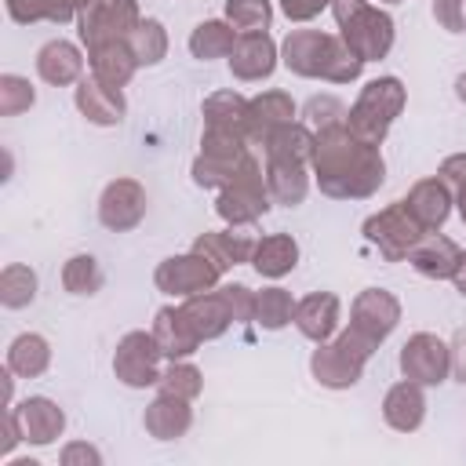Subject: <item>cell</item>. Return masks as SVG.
<instances>
[{
    "label": "cell",
    "instance_id": "cell-1",
    "mask_svg": "<svg viewBox=\"0 0 466 466\" xmlns=\"http://www.w3.org/2000/svg\"><path fill=\"white\" fill-rule=\"evenodd\" d=\"M313 171H317V186L328 197H371L382 186L386 164L379 146L360 142L346 124L317 131V146H313Z\"/></svg>",
    "mask_w": 466,
    "mask_h": 466
},
{
    "label": "cell",
    "instance_id": "cell-2",
    "mask_svg": "<svg viewBox=\"0 0 466 466\" xmlns=\"http://www.w3.org/2000/svg\"><path fill=\"white\" fill-rule=\"evenodd\" d=\"M284 66L299 76H324L331 84H350L360 76V58L346 47L342 36L320 29H295L284 40Z\"/></svg>",
    "mask_w": 466,
    "mask_h": 466
},
{
    "label": "cell",
    "instance_id": "cell-3",
    "mask_svg": "<svg viewBox=\"0 0 466 466\" xmlns=\"http://www.w3.org/2000/svg\"><path fill=\"white\" fill-rule=\"evenodd\" d=\"M400 106H404V84H400L397 76H379V80H371V84L357 95V102L350 106L346 127H350L360 142L379 146V142L386 138L393 116L400 113Z\"/></svg>",
    "mask_w": 466,
    "mask_h": 466
},
{
    "label": "cell",
    "instance_id": "cell-4",
    "mask_svg": "<svg viewBox=\"0 0 466 466\" xmlns=\"http://www.w3.org/2000/svg\"><path fill=\"white\" fill-rule=\"evenodd\" d=\"M266 208H269V186H266L258 164L248 157L244 167H240V175H237L229 186H222L215 211H218L229 226H248V222H255L258 215H266Z\"/></svg>",
    "mask_w": 466,
    "mask_h": 466
},
{
    "label": "cell",
    "instance_id": "cell-5",
    "mask_svg": "<svg viewBox=\"0 0 466 466\" xmlns=\"http://www.w3.org/2000/svg\"><path fill=\"white\" fill-rule=\"evenodd\" d=\"M422 233H426V229L411 218V211L404 208V200L382 208L379 215H371V218L364 222V237H368V240L379 248V255L390 258V262L408 258L411 248L422 240Z\"/></svg>",
    "mask_w": 466,
    "mask_h": 466
},
{
    "label": "cell",
    "instance_id": "cell-6",
    "mask_svg": "<svg viewBox=\"0 0 466 466\" xmlns=\"http://www.w3.org/2000/svg\"><path fill=\"white\" fill-rule=\"evenodd\" d=\"M138 4L135 0H95L87 11H80V40L91 47L127 40L138 25Z\"/></svg>",
    "mask_w": 466,
    "mask_h": 466
},
{
    "label": "cell",
    "instance_id": "cell-7",
    "mask_svg": "<svg viewBox=\"0 0 466 466\" xmlns=\"http://www.w3.org/2000/svg\"><path fill=\"white\" fill-rule=\"evenodd\" d=\"M160 360H164V350L157 346L153 331H149V335H146V331H127V335L120 339V346H116L113 371H116V379H120L124 386H153V382H160V375H164Z\"/></svg>",
    "mask_w": 466,
    "mask_h": 466
},
{
    "label": "cell",
    "instance_id": "cell-8",
    "mask_svg": "<svg viewBox=\"0 0 466 466\" xmlns=\"http://www.w3.org/2000/svg\"><path fill=\"white\" fill-rule=\"evenodd\" d=\"M218 266L211 258H204L197 248L189 255H178V258H167L157 266L153 280L164 295H178V299H189V295H200V291H211L218 284Z\"/></svg>",
    "mask_w": 466,
    "mask_h": 466
},
{
    "label": "cell",
    "instance_id": "cell-9",
    "mask_svg": "<svg viewBox=\"0 0 466 466\" xmlns=\"http://www.w3.org/2000/svg\"><path fill=\"white\" fill-rule=\"evenodd\" d=\"M342 40L346 47L360 58V62H371V58H382L390 47H393V18L371 4H364L357 15H350L342 22Z\"/></svg>",
    "mask_w": 466,
    "mask_h": 466
},
{
    "label": "cell",
    "instance_id": "cell-10",
    "mask_svg": "<svg viewBox=\"0 0 466 466\" xmlns=\"http://www.w3.org/2000/svg\"><path fill=\"white\" fill-rule=\"evenodd\" d=\"M400 371H404V379H411L419 386H437L451 371V350L437 335L419 331L400 350Z\"/></svg>",
    "mask_w": 466,
    "mask_h": 466
},
{
    "label": "cell",
    "instance_id": "cell-11",
    "mask_svg": "<svg viewBox=\"0 0 466 466\" xmlns=\"http://www.w3.org/2000/svg\"><path fill=\"white\" fill-rule=\"evenodd\" d=\"M146 215V189L135 182V178H116L102 189V200H98V218L106 229H135Z\"/></svg>",
    "mask_w": 466,
    "mask_h": 466
},
{
    "label": "cell",
    "instance_id": "cell-12",
    "mask_svg": "<svg viewBox=\"0 0 466 466\" xmlns=\"http://www.w3.org/2000/svg\"><path fill=\"white\" fill-rule=\"evenodd\" d=\"M229 69L237 80H266L277 69V44L269 40V33H240L229 51Z\"/></svg>",
    "mask_w": 466,
    "mask_h": 466
},
{
    "label": "cell",
    "instance_id": "cell-13",
    "mask_svg": "<svg viewBox=\"0 0 466 466\" xmlns=\"http://www.w3.org/2000/svg\"><path fill=\"white\" fill-rule=\"evenodd\" d=\"M397 320H400V302L390 295V291H382V288H368V291H360L357 299H353V328H360V331H368L371 339H386L393 328H397Z\"/></svg>",
    "mask_w": 466,
    "mask_h": 466
},
{
    "label": "cell",
    "instance_id": "cell-14",
    "mask_svg": "<svg viewBox=\"0 0 466 466\" xmlns=\"http://www.w3.org/2000/svg\"><path fill=\"white\" fill-rule=\"evenodd\" d=\"M182 313H186V320H189V328L197 331L200 342H204V339H218V335L233 324V309H229L222 288H218V291L189 295V299L182 302Z\"/></svg>",
    "mask_w": 466,
    "mask_h": 466
},
{
    "label": "cell",
    "instance_id": "cell-15",
    "mask_svg": "<svg viewBox=\"0 0 466 466\" xmlns=\"http://www.w3.org/2000/svg\"><path fill=\"white\" fill-rule=\"evenodd\" d=\"M404 208L411 211V218H415L426 233L441 229L444 218H448V211H451L448 182H444V178H422V182H415L411 193H408V200H404Z\"/></svg>",
    "mask_w": 466,
    "mask_h": 466
},
{
    "label": "cell",
    "instance_id": "cell-16",
    "mask_svg": "<svg viewBox=\"0 0 466 466\" xmlns=\"http://www.w3.org/2000/svg\"><path fill=\"white\" fill-rule=\"evenodd\" d=\"M295 116V102L284 91H262L258 98H248V138L266 142L280 124Z\"/></svg>",
    "mask_w": 466,
    "mask_h": 466
},
{
    "label": "cell",
    "instance_id": "cell-17",
    "mask_svg": "<svg viewBox=\"0 0 466 466\" xmlns=\"http://www.w3.org/2000/svg\"><path fill=\"white\" fill-rule=\"evenodd\" d=\"M339 299L331 291H317V295H306L302 302H295V324L306 339L313 342H328L339 328Z\"/></svg>",
    "mask_w": 466,
    "mask_h": 466
},
{
    "label": "cell",
    "instance_id": "cell-18",
    "mask_svg": "<svg viewBox=\"0 0 466 466\" xmlns=\"http://www.w3.org/2000/svg\"><path fill=\"white\" fill-rule=\"evenodd\" d=\"M76 106H80V113L87 116V120H95V124H120L124 120V95L116 91V87H106L102 80H87V76H80L76 80Z\"/></svg>",
    "mask_w": 466,
    "mask_h": 466
},
{
    "label": "cell",
    "instance_id": "cell-19",
    "mask_svg": "<svg viewBox=\"0 0 466 466\" xmlns=\"http://www.w3.org/2000/svg\"><path fill=\"white\" fill-rule=\"evenodd\" d=\"M459 255H462V251L455 248V240H448V237H441V233H422V240L411 248L408 262H411L422 277L444 280V277H451V273H455Z\"/></svg>",
    "mask_w": 466,
    "mask_h": 466
},
{
    "label": "cell",
    "instance_id": "cell-20",
    "mask_svg": "<svg viewBox=\"0 0 466 466\" xmlns=\"http://www.w3.org/2000/svg\"><path fill=\"white\" fill-rule=\"evenodd\" d=\"M153 339H157V346L164 350V357H171V360L189 357V353L200 346V339H197V331L189 328L182 306H178V309H175V306H164V309L157 313V320H153Z\"/></svg>",
    "mask_w": 466,
    "mask_h": 466
},
{
    "label": "cell",
    "instance_id": "cell-21",
    "mask_svg": "<svg viewBox=\"0 0 466 466\" xmlns=\"http://www.w3.org/2000/svg\"><path fill=\"white\" fill-rule=\"evenodd\" d=\"M382 415H386V422H390L393 430H400V433L419 430V422H422V415H426L422 386L411 382V379L390 386V393H386V400H382Z\"/></svg>",
    "mask_w": 466,
    "mask_h": 466
},
{
    "label": "cell",
    "instance_id": "cell-22",
    "mask_svg": "<svg viewBox=\"0 0 466 466\" xmlns=\"http://www.w3.org/2000/svg\"><path fill=\"white\" fill-rule=\"evenodd\" d=\"M15 415H18V426H22L25 441H33V444H51L66 426L62 408L47 397H29Z\"/></svg>",
    "mask_w": 466,
    "mask_h": 466
},
{
    "label": "cell",
    "instance_id": "cell-23",
    "mask_svg": "<svg viewBox=\"0 0 466 466\" xmlns=\"http://www.w3.org/2000/svg\"><path fill=\"white\" fill-rule=\"evenodd\" d=\"M36 73H40V80L66 87V84H76V80H80L84 58H80V51H76L69 40H51V44H44L40 55H36Z\"/></svg>",
    "mask_w": 466,
    "mask_h": 466
},
{
    "label": "cell",
    "instance_id": "cell-24",
    "mask_svg": "<svg viewBox=\"0 0 466 466\" xmlns=\"http://www.w3.org/2000/svg\"><path fill=\"white\" fill-rule=\"evenodd\" d=\"M87 62H91V76L102 80L106 87H116V91L131 80V73H135V66H138V58L131 55L127 40L91 47V58H87Z\"/></svg>",
    "mask_w": 466,
    "mask_h": 466
},
{
    "label": "cell",
    "instance_id": "cell-25",
    "mask_svg": "<svg viewBox=\"0 0 466 466\" xmlns=\"http://www.w3.org/2000/svg\"><path fill=\"white\" fill-rule=\"evenodd\" d=\"M204 258H211L218 269H229V266H240V262H251V251H255V240L240 229H218V233H204L197 244H193Z\"/></svg>",
    "mask_w": 466,
    "mask_h": 466
},
{
    "label": "cell",
    "instance_id": "cell-26",
    "mask_svg": "<svg viewBox=\"0 0 466 466\" xmlns=\"http://www.w3.org/2000/svg\"><path fill=\"white\" fill-rule=\"evenodd\" d=\"M266 160H295V164H309L313 160V146H317V135H309L306 124H280L266 142Z\"/></svg>",
    "mask_w": 466,
    "mask_h": 466
},
{
    "label": "cell",
    "instance_id": "cell-27",
    "mask_svg": "<svg viewBox=\"0 0 466 466\" xmlns=\"http://www.w3.org/2000/svg\"><path fill=\"white\" fill-rule=\"evenodd\" d=\"M189 400L182 397H171V393H160L149 411H146V430L157 437V441H175L189 430Z\"/></svg>",
    "mask_w": 466,
    "mask_h": 466
},
{
    "label": "cell",
    "instance_id": "cell-28",
    "mask_svg": "<svg viewBox=\"0 0 466 466\" xmlns=\"http://www.w3.org/2000/svg\"><path fill=\"white\" fill-rule=\"evenodd\" d=\"M299 262V244L288 237V233H269L262 240H255V251H251V266L262 273V277H284L291 273Z\"/></svg>",
    "mask_w": 466,
    "mask_h": 466
},
{
    "label": "cell",
    "instance_id": "cell-29",
    "mask_svg": "<svg viewBox=\"0 0 466 466\" xmlns=\"http://www.w3.org/2000/svg\"><path fill=\"white\" fill-rule=\"evenodd\" d=\"M309 368H313L317 382H324V386H335V390H342V386H353V382L360 379V371H364V364L350 360V357H346V353H342L335 342H331V346H324V342H320V350L313 353Z\"/></svg>",
    "mask_w": 466,
    "mask_h": 466
},
{
    "label": "cell",
    "instance_id": "cell-30",
    "mask_svg": "<svg viewBox=\"0 0 466 466\" xmlns=\"http://www.w3.org/2000/svg\"><path fill=\"white\" fill-rule=\"evenodd\" d=\"M266 186H269V197L277 204H302L309 182H306V164H295V160H269L266 164Z\"/></svg>",
    "mask_w": 466,
    "mask_h": 466
},
{
    "label": "cell",
    "instance_id": "cell-31",
    "mask_svg": "<svg viewBox=\"0 0 466 466\" xmlns=\"http://www.w3.org/2000/svg\"><path fill=\"white\" fill-rule=\"evenodd\" d=\"M204 120H208V127L240 131L248 138V98L237 91H215L204 102Z\"/></svg>",
    "mask_w": 466,
    "mask_h": 466
},
{
    "label": "cell",
    "instance_id": "cell-32",
    "mask_svg": "<svg viewBox=\"0 0 466 466\" xmlns=\"http://www.w3.org/2000/svg\"><path fill=\"white\" fill-rule=\"evenodd\" d=\"M237 36H240V33H237L229 22L211 18V22H200V25L189 33V51H193V58H200V62H208V58H222V55L233 51Z\"/></svg>",
    "mask_w": 466,
    "mask_h": 466
},
{
    "label": "cell",
    "instance_id": "cell-33",
    "mask_svg": "<svg viewBox=\"0 0 466 466\" xmlns=\"http://www.w3.org/2000/svg\"><path fill=\"white\" fill-rule=\"evenodd\" d=\"M51 364V350H47V339L44 335H18L15 342H11V350H7V368L15 371V375H25V379H33V375H40L44 368Z\"/></svg>",
    "mask_w": 466,
    "mask_h": 466
},
{
    "label": "cell",
    "instance_id": "cell-34",
    "mask_svg": "<svg viewBox=\"0 0 466 466\" xmlns=\"http://www.w3.org/2000/svg\"><path fill=\"white\" fill-rule=\"evenodd\" d=\"M127 47H131V55L138 58V66H157V62L164 58V51H167V33H164V25H160L157 18H142V22L131 29Z\"/></svg>",
    "mask_w": 466,
    "mask_h": 466
},
{
    "label": "cell",
    "instance_id": "cell-35",
    "mask_svg": "<svg viewBox=\"0 0 466 466\" xmlns=\"http://www.w3.org/2000/svg\"><path fill=\"white\" fill-rule=\"evenodd\" d=\"M33 299H36V273L29 266H22V262L4 266V273H0V302L7 309H22Z\"/></svg>",
    "mask_w": 466,
    "mask_h": 466
},
{
    "label": "cell",
    "instance_id": "cell-36",
    "mask_svg": "<svg viewBox=\"0 0 466 466\" xmlns=\"http://www.w3.org/2000/svg\"><path fill=\"white\" fill-rule=\"evenodd\" d=\"M255 320L266 328V331H277L284 328L288 320H295V302L284 288H262L255 291Z\"/></svg>",
    "mask_w": 466,
    "mask_h": 466
},
{
    "label": "cell",
    "instance_id": "cell-37",
    "mask_svg": "<svg viewBox=\"0 0 466 466\" xmlns=\"http://www.w3.org/2000/svg\"><path fill=\"white\" fill-rule=\"evenodd\" d=\"M226 18L237 33H258L269 25L273 7L269 0H226Z\"/></svg>",
    "mask_w": 466,
    "mask_h": 466
},
{
    "label": "cell",
    "instance_id": "cell-38",
    "mask_svg": "<svg viewBox=\"0 0 466 466\" xmlns=\"http://www.w3.org/2000/svg\"><path fill=\"white\" fill-rule=\"evenodd\" d=\"M62 284L73 295H95L102 288V269H98V262L91 255H73L66 262V269H62Z\"/></svg>",
    "mask_w": 466,
    "mask_h": 466
},
{
    "label": "cell",
    "instance_id": "cell-39",
    "mask_svg": "<svg viewBox=\"0 0 466 466\" xmlns=\"http://www.w3.org/2000/svg\"><path fill=\"white\" fill-rule=\"evenodd\" d=\"M160 393H171V397H182V400H193L197 393H200V371L193 368V364H178V360H171L167 368H164V375H160Z\"/></svg>",
    "mask_w": 466,
    "mask_h": 466
},
{
    "label": "cell",
    "instance_id": "cell-40",
    "mask_svg": "<svg viewBox=\"0 0 466 466\" xmlns=\"http://www.w3.org/2000/svg\"><path fill=\"white\" fill-rule=\"evenodd\" d=\"M33 98H36L33 95V84L25 76H15V73H4L0 76V113L4 116H15V113L29 109Z\"/></svg>",
    "mask_w": 466,
    "mask_h": 466
},
{
    "label": "cell",
    "instance_id": "cell-41",
    "mask_svg": "<svg viewBox=\"0 0 466 466\" xmlns=\"http://www.w3.org/2000/svg\"><path fill=\"white\" fill-rule=\"evenodd\" d=\"M346 113L350 109L339 98H331V95H317V98L306 102V124L317 127V131H328V127L346 124Z\"/></svg>",
    "mask_w": 466,
    "mask_h": 466
},
{
    "label": "cell",
    "instance_id": "cell-42",
    "mask_svg": "<svg viewBox=\"0 0 466 466\" xmlns=\"http://www.w3.org/2000/svg\"><path fill=\"white\" fill-rule=\"evenodd\" d=\"M433 18L448 33H462L466 29V0H433Z\"/></svg>",
    "mask_w": 466,
    "mask_h": 466
},
{
    "label": "cell",
    "instance_id": "cell-43",
    "mask_svg": "<svg viewBox=\"0 0 466 466\" xmlns=\"http://www.w3.org/2000/svg\"><path fill=\"white\" fill-rule=\"evenodd\" d=\"M324 7H331V0H280V11L291 22H309L313 15H320Z\"/></svg>",
    "mask_w": 466,
    "mask_h": 466
},
{
    "label": "cell",
    "instance_id": "cell-44",
    "mask_svg": "<svg viewBox=\"0 0 466 466\" xmlns=\"http://www.w3.org/2000/svg\"><path fill=\"white\" fill-rule=\"evenodd\" d=\"M95 0H44V18H51V22H69L73 15H80V11H87Z\"/></svg>",
    "mask_w": 466,
    "mask_h": 466
},
{
    "label": "cell",
    "instance_id": "cell-45",
    "mask_svg": "<svg viewBox=\"0 0 466 466\" xmlns=\"http://www.w3.org/2000/svg\"><path fill=\"white\" fill-rule=\"evenodd\" d=\"M441 178L451 186V189H466V153H455L441 164Z\"/></svg>",
    "mask_w": 466,
    "mask_h": 466
},
{
    "label": "cell",
    "instance_id": "cell-46",
    "mask_svg": "<svg viewBox=\"0 0 466 466\" xmlns=\"http://www.w3.org/2000/svg\"><path fill=\"white\" fill-rule=\"evenodd\" d=\"M7 15L15 22H36L44 18V0H7Z\"/></svg>",
    "mask_w": 466,
    "mask_h": 466
},
{
    "label": "cell",
    "instance_id": "cell-47",
    "mask_svg": "<svg viewBox=\"0 0 466 466\" xmlns=\"http://www.w3.org/2000/svg\"><path fill=\"white\" fill-rule=\"evenodd\" d=\"M76 459H84V462H91V466H98V462H102V455H98L95 448H87V444H69V448L62 451V462H66V466H73Z\"/></svg>",
    "mask_w": 466,
    "mask_h": 466
},
{
    "label": "cell",
    "instance_id": "cell-48",
    "mask_svg": "<svg viewBox=\"0 0 466 466\" xmlns=\"http://www.w3.org/2000/svg\"><path fill=\"white\" fill-rule=\"evenodd\" d=\"M364 7V0H331V11H335V22L342 25L350 15H357Z\"/></svg>",
    "mask_w": 466,
    "mask_h": 466
},
{
    "label": "cell",
    "instance_id": "cell-49",
    "mask_svg": "<svg viewBox=\"0 0 466 466\" xmlns=\"http://www.w3.org/2000/svg\"><path fill=\"white\" fill-rule=\"evenodd\" d=\"M451 364H455L459 379L466 382V331H459V339H455V350H451Z\"/></svg>",
    "mask_w": 466,
    "mask_h": 466
},
{
    "label": "cell",
    "instance_id": "cell-50",
    "mask_svg": "<svg viewBox=\"0 0 466 466\" xmlns=\"http://www.w3.org/2000/svg\"><path fill=\"white\" fill-rule=\"evenodd\" d=\"M451 280H455V288L466 295V251L459 255V262H455V273H451Z\"/></svg>",
    "mask_w": 466,
    "mask_h": 466
},
{
    "label": "cell",
    "instance_id": "cell-51",
    "mask_svg": "<svg viewBox=\"0 0 466 466\" xmlns=\"http://www.w3.org/2000/svg\"><path fill=\"white\" fill-rule=\"evenodd\" d=\"M455 95H459V98H462V102H466V73H462V76H459V80H455Z\"/></svg>",
    "mask_w": 466,
    "mask_h": 466
},
{
    "label": "cell",
    "instance_id": "cell-52",
    "mask_svg": "<svg viewBox=\"0 0 466 466\" xmlns=\"http://www.w3.org/2000/svg\"><path fill=\"white\" fill-rule=\"evenodd\" d=\"M459 211H462V222H466V189H459Z\"/></svg>",
    "mask_w": 466,
    "mask_h": 466
},
{
    "label": "cell",
    "instance_id": "cell-53",
    "mask_svg": "<svg viewBox=\"0 0 466 466\" xmlns=\"http://www.w3.org/2000/svg\"><path fill=\"white\" fill-rule=\"evenodd\" d=\"M386 4H400V0H386Z\"/></svg>",
    "mask_w": 466,
    "mask_h": 466
}]
</instances>
